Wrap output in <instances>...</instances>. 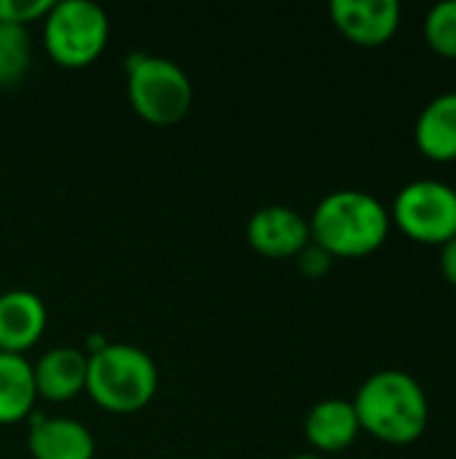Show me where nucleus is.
I'll use <instances>...</instances> for the list:
<instances>
[{
    "mask_svg": "<svg viewBox=\"0 0 456 459\" xmlns=\"http://www.w3.org/2000/svg\"><path fill=\"white\" fill-rule=\"evenodd\" d=\"M360 433L387 444H417L430 425V401L425 387L406 371L384 368L371 374L352 398Z\"/></svg>",
    "mask_w": 456,
    "mask_h": 459,
    "instance_id": "nucleus-1",
    "label": "nucleus"
},
{
    "mask_svg": "<svg viewBox=\"0 0 456 459\" xmlns=\"http://www.w3.org/2000/svg\"><path fill=\"white\" fill-rule=\"evenodd\" d=\"M390 210L368 191L341 188L320 199L309 218V234L317 247L336 258H368L390 237Z\"/></svg>",
    "mask_w": 456,
    "mask_h": 459,
    "instance_id": "nucleus-2",
    "label": "nucleus"
},
{
    "mask_svg": "<svg viewBox=\"0 0 456 459\" xmlns=\"http://www.w3.org/2000/svg\"><path fill=\"white\" fill-rule=\"evenodd\" d=\"M159 390L153 358L126 342H108L89 355L86 393L108 414H137Z\"/></svg>",
    "mask_w": 456,
    "mask_h": 459,
    "instance_id": "nucleus-3",
    "label": "nucleus"
},
{
    "mask_svg": "<svg viewBox=\"0 0 456 459\" xmlns=\"http://www.w3.org/2000/svg\"><path fill=\"white\" fill-rule=\"evenodd\" d=\"M126 97L142 121L153 126H175L194 105V86L175 59L134 54L126 59Z\"/></svg>",
    "mask_w": 456,
    "mask_h": 459,
    "instance_id": "nucleus-4",
    "label": "nucleus"
},
{
    "mask_svg": "<svg viewBox=\"0 0 456 459\" xmlns=\"http://www.w3.org/2000/svg\"><path fill=\"white\" fill-rule=\"evenodd\" d=\"M110 38V19L91 0L51 3L43 16V43L48 56L65 70H83L99 59Z\"/></svg>",
    "mask_w": 456,
    "mask_h": 459,
    "instance_id": "nucleus-5",
    "label": "nucleus"
},
{
    "mask_svg": "<svg viewBox=\"0 0 456 459\" xmlns=\"http://www.w3.org/2000/svg\"><path fill=\"white\" fill-rule=\"evenodd\" d=\"M390 221L411 242L443 247L456 237V188L443 180H414L398 191Z\"/></svg>",
    "mask_w": 456,
    "mask_h": 459,
    "instance_id": "nucleus-6",
    "label": "nucleus"
},
{
    "mask_svg": "<svg viewBox=\"0 0 456 459\" xmlns=\"http://www.w3.org/2000/svg\"><path fill=\"white\" fill-rule=\"evenodd\" d=\"M328 11L333 27L360 48H379L390 43L403 19L398 0H333Z\"/></svg>",
    "mask_w": 456,
    "mask_h": 459,
    "instance_id": "nucleus-7",
    "label": "nucleus"
},
{
    "mask_svg": "<svg viewBox=\"0 0 456 459\" xmlns=\"http://www.w3.org/2000/svg\"><path fill=\"white\" fill-rule=\"evenodd\" d=\"M247 242L263 258H296L312 242L309 221L298 210L285 204L261 207L247 221Z\"/></svg>",
    "mask_w": 456,
    "mask_h": 459,
    "instance_id": "nucleus-8",
    "label": "nucleus"
},
{
    "mask_svg": "<svg viewBox=\"0 0 456 459\" xmlns=\"http://www.w3.org/2000/svg\"><path fill=\"white\" fill-rule=\"evenodd\" d=\"M46 325L48 312L38 293L16 288L0 296V352L24 355L43 339Z\"/></svg>",
    "mask_w": 456,
    "mask_h": 459,
    "instance_id": "nucleus-9",
    "label": "nucleus"
},
{
    "mask_svg": "<svg viewBox=\"0 0 456 459\" xmlns=\"http://www.w3.org/2000/svg\"><path fill=\"white\" fill-rule=\"evenodd\" d=\"M86 371L89 355L75 347H54L46 350L38 363H32L35 390L38 398L51 403L73 401L75 395L86 393Z\"/></svg>",
    "mask_w": 456,
    "mask_h": 459,
    "instance_id": "nucleus-10",
    "label": "nucleus"
},
{
    "mask_svg": "<svg viewBox=\"0 0 456 459\" xmlns=\"http://www.w3.org/2000/svg\"><path fill=\"white\" fill-rule=\"evenodd\" d=\"M32 459H94L97 444L89 428L70 417H38L27 433Z\"/></svg>",
    "mask_w": 456,
    "mask_h": 459,
    "instance_id": "nucleus-11",
    "label": "nucleus"
},
{
    "mask_svg": "<svg viewBox=\"0 0 456 459\" xmlns=\"http://www.w3.org/2000/svg\"><path fill=\"white\" fill-rule=\"evenodd\" d=\"M304 436L309 446L323 455L347 452L360 436V422H357L352 401L325 398L314 403L304 420Z\"/></svg>",
    "mask_w": 456,
    "mask_h": 459,
    "instance_id": "nucleus-12",
    "label": "nucleus"
},
{
    "mask_svg": "<svg viewBox=\"0 0 456 459\" xmlns=\"http://www.w3.org/2000/svg\"><path fill=\"white\" fill-rule=\"evenodd\" d=\"M414 143L419 153L435 164L456 161V91H443L422 108Z\"/></svg>",
    "mask_w": 456,
    "mask_h": 459,
    "instance_id": "nucleus-13",
    "label": "nucleus"
},
{
    "mask_svg": "<svg viewBox=\"0 0 456 459\" xmlns=\"http://www.w3.org/2000/svg\"><path fill=\"white\" fill-rule=\"evenodd\" d=\"M38 401L32 363L24 355L0 352V425L24 422Z\"/></svg>",
    "mask_w": 456,
    "mask_h": 459,
    "instance_id": "nucleus-14",
    "label": "nucleus"
},
{
    "mask_svg": "<svg viewBox=\"0 0 456 459\" xmlns=\"http://www.w3.org/2000/svg\"><path fill=\"white\" fill-rule=\"evenodd\" d=\"M32 43L27 27L0 24V89H13L30 70Z\"/></svg>",
    "mask_w": 456,
    "mask_h": 459,
    "instance_id": "nucleus-15",
    "label": "nucleus"
},
{
    "mask_svg": "<svg viewBox=\"0 0 456 459\" xmlns=\"http://www.w3.org/2000/svg\"><path fill=\"white\" fill-rule=\"evenodd\" d=\"M425 40L438 56L456 59V0L435 3L427 11V16H425Z\"/></svg>",
    "mask_w": 456,
    "mask_h": 459,
    "instance_id": "nucleus-16",
    "label": "nucleus"
},
{
    "mask_svg": "<svg viewBox=\"0 0 456 459\" xmlns=\"http://www.w3.org/2000/svg\"><path fill=\"white\" fill-rule=\"evenodd\" d=\"M51 8V0H0V24L27 27L40 22Z\"/></svg>",
    "mask_w": 456,
    "mask_h": 459,
    "instance_id": "nucleus-17",
    "label": "nucleus"
},
{
    "mask_svg": "<svg viewBox=\"0 0 456 459\" xmlns=\"http://www.w3.org/2000/svg\"><path fill=\"white\" fill-rule=\"evenodd\" d=\"M296 264H298V269H301V274H304V277H309V280H320V277H325V274L331 272L333 258H331L323 247H317L314 242H309V245L296 255Z\"/></svg>",
    "mask_w": 456,
    "mask_h": 459,
    "instance_id": "nucleus-18",
    "label": "nucleus"
},
{
    "mask_svg": "<svg viewBox=\"0 0 456 459\" xmlns=\"http://www.w3.org/2000/svg\"><path fill=\"white\" fill-rule=\"evenodd\" d=\"M441 274L452 288H456V237L441 247Z\"/></svg>",
    "mask_w": 456,
    "mask_h": 459,
    "instance_id": "nucleus-19",
    "label": "nucleus"
},
{
    "mask_svg": "<svg viewBox=\"0 0 456 459\" xmlns=\"http://www.w3.org/2000/svg\"><path fill=\"white\" fill-rule=\"evenodd\" d=\"M290 459H325V457H320V455H314V452H304V455H296V457H290Z\"/></svg>",
    "mask_w": 456,
    "mask_h": 459,
    "instance_id": "nucleus-20",
    "label": "nucleus"
}]
</instances>
